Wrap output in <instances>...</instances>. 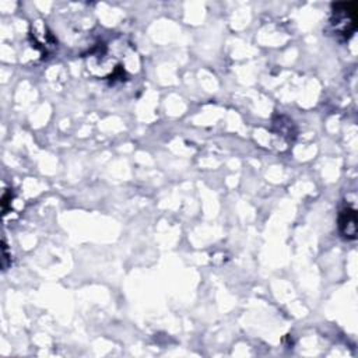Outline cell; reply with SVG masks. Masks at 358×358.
<instances>
[{
	"label": "cell",
	"instance_id": "6da1fadb",
	"mask_svg": "<svg viewBox=\"0 0 358 358\" xmlns=\"http://www.w3.org/2000/svg\"><path fill=\"white\" fill-rule=\"evenodd\" d=\"M331 10L330 24L333 31L343 39L348 41L357 29V3H334Z\"/></svg>",
	"mask_w": 358,
	"mask_h": 358
},
{
	"label": "cell",
	"instance_id": "7a4b0ae2",
	"mask_svg": "<svg viewBox=\"0 0 358 358\" xmlns=\"http://www.w3.org/2000/svg\"><path fill=\"white\" fill-rule=\"evenodd\" d=\"M338 228L344 238H357V211L354 208L345 207L344 210H341L338 215Z\"/></svg>",
	"mask_w": 358,
	"mask_h": 358
}]
</instances>
